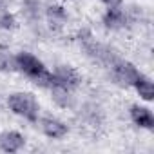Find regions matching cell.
I'll return each instance as SVG.
<instances>
[{
	"label": "cell",
	"mask_w": 154,
	"mask_h": 154,
	"mask_svg": "<svg viewBox=\"0 0 154 154\" xmlns=\"http://www.w3.org/2000/svg\"><path fill=\"white\" fill-rule=\"evenodd\" d=\"M15 63H17V69L22 71L36 85H42V87H47V89L53 87V82H54L53 80V72L35 54H31L27 51H22V53H18L15 56Z\"/></svg>",
	"instance_id": "obj_1"
},
{
	"label": "cell",
	"mask_w": 154,
	"mask_h": 154,
	"mask_svg": "<svg viewBox=\"0 0 154 154\" xmlns=\"http://www.w3.org/2000/svg\"><path fill=\"white\" fill-rule=\"evenodd\" d=\"M8 105L17 116H22L29 122H38L40 107H38L33 94H29V93H13L8 98Z\"/></svg>",
	"instance_id": "obj_2"
},
{
	"label": "cell",
	"mask_w": 154,
	"mask_h": 154,
	"mask_svg": "<svg viewBox=\"0 0 154 154\" xmlns=\"http://www.w3.org/2000/svg\"><path fill=\"white\" fill-rule=\"evenodd\" d=\"M53 87H63L67 91L78 87L80 84V74L76 72L71 65H58L53 72Z\"/></svg>",
	"instance_id": "obj_3"
},
{
	"label": "cell",
	"mask_w": 154,
	"mask_h": 154,
	"mask_svg": "<svg viewBox=\"0 0 154 154\" xmlns=\"http://www.w3.org/2000/svg\"><path fill=\"white\" fill-rule=\"evenodd\" d=\"M109 69L112 71V76L120 82V84H125V85H132V82L140 76V71L131 63V62H125V60H120L116 58Z\"/></svg>",
	"instance_id": "obj_4"
},
{
	"label": "cell",
	"mask_w": 154,
	"mask_h": 154,
	"mask_svg": "<svg viewBox=\"0 0 154 154\" xmlns=\"http://www.w3.org/2000/svg\"><path fill=\"white\" fill-rule=\"evenodd\" d=\"M131 118L141 129H147V131H152L154 129V116H152L150 109H147V107L132 105L131 107Z\"/></svg>",
	"instance_id": "obj_5"
},
{
	"label": "cell",
	"mask_w": 154,
	"mask_h": 154,
	"mask_svg": "<svg viewBox=\"0 0 154 154\" xmlns=\"http://www.w3.org/2000/svg\"><path fill=\"white\" fill-rule=\"evenodd\" d=\"M40 127H42L44 134L49 136V138H53V140H60V138H63L67 134V125L63 122H60L58 118L47 116V118L42 120V125Z\"/></svg>",
	"instance_id": "obj_6"
},
{
	"label": "cell",
	"mask_w": 154,
	"mask_h": 154,
	"mask_svg": "<svg viewBox=\"0 0 154 154\" xmlns=\"http://www.w3.org/2000/svg\"><path fill=\"white\" fill-rule=\"evenodd\" d=\"M24 145H26V138L17 131H9V132L0 134V147L6 152H18Z\"/></svg>",
	"instance_id": "obj_7"
},
{
	"label": "cell",
	"mask_w": 154,
	"mask_h": 154,
	"mask_svg": "<svg viewBox=\"0 0 154 154\" xmlns=\"http://www.w3.org/2000/svg\"><path fill=\"white\" fill-rule=\"evenodd\" d=\"M125 24H127V17L120 9V6L118 8H107V11L103 15V26L107 29H122V27H125Z\"/></svg>",
	"instance_id": "obj_8"
},
{
	"label": "cell",
	"mask_w": 154,
	"mask_h": 154,
	"mask_svg": "<svg viewBox=\"0 0 154 154\" xmlns=\"http://www.w3.org/2000/svg\"><path fill=\"white\" fill-rule=\"evenodd\" d=\"M132 87L136 89V93H138L145 102H152V100H154V85H152V82H150L149 76H145V74L140 72V76L132 82Z\"/></svg>",
	"instance_id": "obj_9"
},
{
	"label": "cell",
	"mask_w": 154,
	"mask_h": 154,
	"mask_svg": "<svg viewBox=\"0 0 154 154\" xmlns=\"http://www.w3.org/2000/svg\"><path fill=\"white\" fill-rule=\"evenodd\" d=\"M51 93H53V98H54V102L58 105H62V107H69L71 105V94H69L67 89H63V87H51Z\"/></svg>",
	"instance_id": "obj_10"
},
{
	"label": "cell",
	"mask_w": 154,
	"mask_h": 154,
	"mask_svg": "<svg viewBox=\"0 0 154 154\" xmlns=\"http://www.w3.org/2000/svg\"><path fill=\"white\" fill-rule=\"evenodd\" d=\"M47 15H49V20L54 22V24H62L65 20V11L60 6H51L49 11H47Z\"/></svg>",
	"instance_id": "obj_11"
},
{
	"label": "cell",
	"mask_w": 154,
	"mask_h": 154,
	"mask_svg": "<svg viewBox=\"0 0 154 154\" xmlns=\"http://www.w3.org/2000/svg\"><path fill=\"white\" fill-rule=\"evenodd\" d=\"M0 69L4 71H15L17 69V63H15V56H8L4 53H0Z\"/></svg>",
	"instance_id": "obj_12"
},
{
	"label": "cell",
	"mask_w": 154,
	"mask_h": 154,
	"mask_svg": "<svg viewBox=\"0 0 154 154\" xmlns=\"http://www.w3.org/2000/svg\"><path fill=\"white\" fill-rule=\"evenodd\" d=\"M0 26L6 27V29L15 27V17H13V15H9V13H4V15H2V18H0Z\"/></svg>",
	"instance_id": "obj_13"
},
{
	"label": "cell",
	"mask_w": 154,
	"mask_h": 154,
	"mask_svg": "<svg viewBox=\"0 0 154 154\" xmlns=\"http://www.w3.org/2000/svg\"><path fill=\"white\" fill-rule=\"evenodd\" d=\"M102 2L107 8H118V6H122V0H102Z\"/></svg>",
	"instance_id": "obj_14"
}]
</instances>
